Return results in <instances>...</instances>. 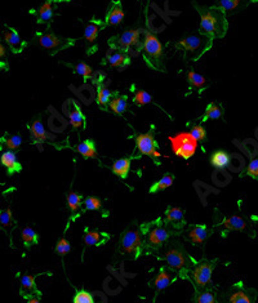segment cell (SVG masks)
<instances>
[{
    "instance_id": "cell-37",
    "label": "cell",
    "mask_w": 258,
    "mask_h": 303,
    "mask_svg": "<svg viewBox=\"0 0 258 303\" xmlns=\"http://www.w3.org/2000/svg\"><path fill=\"white\" fill-rule=\"evenodd\" d=\"M195 303H218L213 291L208 288L197 289Z\"/></svg>"
},
{
    "instance_id": "cell-35",
    "label": "cell",
    "mask_w": 258,
    "mask_h": 303,
    "mask_svg": "<svg viewBox=\"0 0 258 303\" xmlns=\"http://www.w3.org/2000/svg\"><path fill=\"white\" fill-rule=\"evenodd\" d=\"M84 205V200H83V196L78 193H74L70 191L68 194V207L70 209V212L73 213L74 218L77 216H79L78 213L80 212V208Z\"/></svg>"
},
{
    "instance_id": "cell-49",
    "label": "cell",
    "mask_w": 258,
    "mask_h": 303,
    "mask_svg": "<svg viewBox=\"0 0 258 303\" xmlns=\"http://www.w3.org/2000/svg\"><path fill=\"white\" fill-rule=\"evenodd\" d=\"M26 303H40V299H39V298H30L29 300H27Z\"/></svg>"
},
{
    "instance_id": "cell-20",
    "label": "cell",
    "mask_w": 258,
    "mask_h": 303,
    "mask_svg": "<svg viewBox=\"0 0 258 303\" xmlns=\"http://www.w3.org/2000/svg\"><path fill=\"white\" fill-rule=\"evenodd\" d=\"M103 29H106V25L103 21L97 20V18H92V20L89 21L84 31V40L87 41V44L91 47L89 49L94 50V48H96L94 43H96L97 36H98V34H100Z\"/></svg>"
},
{
    "instance_id": "cell-12",
    "label": "cell",
    "mask_w": 258,
    "mask_h": 303,
    "mask_svg": "<svg viewBox=\"0 0 258 303\" xmlns=\"http://www.w3.org/2000/svg\"><path fill=\"white\" fill-rule=\"evenodd\" d=\"M222 303H255V290L246 288L243 283H236L227 290Z\"/></svg>"
},
{
    "instance_id": "cell-18",
    "label": "cell",
    "mask_w": 258,
    "mask_h": 303,
    "mask_svg": "<svg viewBox=\"0 0 258 303\" xmlns=\"http://www.w3.org/2000/svg\"><path fill=\"white\" fill-rule=\"evenodd\" d=\"M213 231L207 226V224H192L188 227L187 240L192 243L194 245H202L207 241Z\"/></svg>"
},
{
    "instance_id": "cell-17",
    "label": "cell",
    "mask_w": 258,
    "mask_h": 303,
    "mask_svg": "<svg viewBox=\"0 0 258 303\" xmlns=\"http://www.w3.org/2000/svg\"><path fill=\"white\" fill-rule=\"evenodd\" d=\"M66 115L69 116L70 124L74 129H80L85 127V116L82 107L74 99H69L66 105Z\"/></svg>"
},
{
    "instance_id": "cell-47",
    "label": "cell",
    "mask_w": 258,
    "mask_h": 303,
    "mask_svg": "<svg viewBox=\"0 0 258 303\" xmlns=\"http://www.w3.org/2000/svg\"><path fill=\"white\" fill-rule=\"evenodd\" d=\"M246 175L253 179H258V159H253L246 166Z\"/></svg>"
},
{
    "instance_id": "cell-33",
    "label": "cell",
    "mask_w": 258,
    "mask_h": 303,
    "mask_svg": "<svg viewBox=\"0 0 258 303\" xmlns=\"http://www.w3.org/2000/svg\"><path fill=\"white\" fill-rule=\"evenodd\" d=\"M187 83L190 89H195L198 92H203L207 88L206 78L192 70L187 73Z\"/></svg>"
},
{
    "instance_id": "cell-7",
    "label": "cell",
    "mask_w": 258,
    "mask_h": 303,
    "mask_svg": "<svg viewBox=\"0 0 258 303\" xmlns=\"http://www.w3.org/2000/svg\"><path fill=\"white\" fill-rule=\"evenodd\" d=\"M168 140L170 142L173 154L183 160L192 158L197 152L198 143H199L190 132H179L176 136H170Z\"/></svg>"
},
{
    "instance_id": "cell-27",
    "label": "cell",
    "mask_w": 258,
    "mask_h": 303,
    "mask_svg": "<svg viewBox=\"0 0 258 303\" xmlns=\"http://www.w3.org/2000/svg\"><path fill=\"white\" fill-rule=\"evenodd\" d=\"M126 106H128V97L125 94H120L119 92H114V96H112L111 101L109 103L110 110L114 114L121 116L126 111Z\"/></svg>"
},
{
    "instance_id": "cell-44",
    "label": "cell",
    "mask_w": 258,
    "mask_h": 303,
    "mask_svg": "<svg viewBox=\"0 0 258 303\" xmlns=\"http://www.w3.org/2000/svg\"><path fill=\"white\" fill-rule=\"evenodd\" d=\"M85 210H100L102 208V201L96 196H88L84 199Z\"/></svg>"
},
{
    "instance_id": "cell-21",
    "label": "cell",
    "mask_w": 258,
    "mask_h": 303,
    "mask_svg": "<svg viewBox=\"0 0 258 303\" xmlns=\"http://www.w3.org/2000/svg\"><path fill=\"white\" fill-rule=\"evenodd\" d=\"M93 82L94 84L97 85V98H96L97 105L100 106L102 110H107V106H109L114 93H112L109 88H107V85L102 82V76H100L98 79L93 80Z\"/></svg>"
},
{
    "instance_id": "cell-9",
    "label": "cell",
    "mask_w": 258,
    "mask_h": 303,
    "mask_svg": "<svg viewBox=\"0 0 258 303\" xmlns=\"http://www.w3.org/2000/svg\"><path fill=\"white\" fill-rule=\"evenodd\" d=\"M217 265V260L214 261H200L195 263L190 272L188 279L192 281L195 290L197 289L208 288V285L212 281V274H213L214 268Z\"/></svg>"
},
{
    "instance_id": "cell-48",
    "label": "cell",
    "mask_w": 258,
    "mask_h": 303,
    "mask_svg": "<svg viewBox=\"0 0 258 303\" xmlns=\"http://www.w3.org/2000/svg\"><path fill=\"white\" fill-rule=\"evenodd\" d=\"M6 57H7V49L3 44L0 43V59L6 58Z\"/></svg>"
},
{
    "instance_id": "cell-32",
    "label": "cell",
    "mask_w": 258,
    "mask_h": 303,
    "mask_svg": "<svg viewBox=\"0 0 258 303\" xmlns=\"http://www.w3.org/2000/svg\"><path fill=\"white\" fill-rule=\"evenodd\" d=\"M77 151L82 155L84 159H94L97 156V150H96V143L93 140H85L83 142H80L77 146Z\"/></svg>"
},
{
    "instance_id": "cell-45",
    "label": "cell",
    "mask_w": 258,
    "mask_h": 303,
    "mask_svg": "<svg viewBox=\"0 0 258 303\" xmlns=\"http://www.w3.org/2000/svg\"><path fill=\"white\" fill-rule=\"evenodd\" d=\"M71 251V245L70 241L68 239H64V237H61V239L57 241L56 245V252L61 256H66L68 253H70Z\"/></svg>"
},
{
    "instance_id": "cell-30",
    "label": "cell",
    "mask_w": 258,
    "mask_h": 303,
    "mask_svg": "<svg viewBox=\"0 0 258 303\" xmlns=\"http://www.w3.org/2000/svg\"><path fill=\"white\" fill-rule=\"evenodd\" d=\"M253 0H217V6L225 9L226 13H232L238 9L244 8Z\"/></svg>"
},
{
    "instance_id": "cell-8",
    "label": "cell",
    "mask_w": 258,
    "mask_h": 303,
    "mask_svg": "<svg viewBox=\"0 0 258 303\" xmlns=\"http://www.w3.org/2000/svg\"><path fill=\"white\" fill-rule=\"evenodd\" d=\"M142 248H144V236L141 228L132 227L124 231L120 239L121 253L126 254L132 260H137L142 254Z\"/></svg>"
},
{
    "instance_id": "cell-34",
    "label": "cell",
    "mask_w": 258,
    "mask_h": 303,
    "mask_svg": "<svg viewBox=\"0 0 258 303\" xmlns=\"http://www.w3.org/2000/svg\"><path fill=\"white\" fill-rule=\"evenodd\" d=\"M223 116V107L218 102H212L207 106L204 115L202 117V123H206L207 120H217Z\"/></svg>"
},
{
    "instance_id": "cell-39",
    "label": "cell",
    "mask_w": 258,
    "mask_h": 303,
    "mask_svg": "<svg viewBox=\"0 0 258 303\" xmlns=\"http://www.w3.org/2000/svg\"><path fill=\"white\" fill-rule=\"evenodd\" d=\"M21 236H22V241H24L26 248H30V247L39 243L38 232L31 227H25L24 230H22V235H21Z\"/></svg>"
},
{
    "instance_id": "cell-16",
    "label": "cell",
    "mask_w": 258,
    "mask_h": 303,
    "mask_svg": "<svg viewBox=\"0 0 258 303\" xmlns=\"http://www.w3.org/2000/svg\"><path fill=\"white\" fill-rule=\"evenodd\" d=\"M124 20V11L123 6H121L120 0H111L107 7L105 16V22L106 27L107 26H117L120 25Z\"/></svg>"
},
{
    "instance_id": "cell-15",
    "label": "cell",
    "mask_w": 258,
    "mask_h": 303,
    "mask_svg": "<svg viewBox=\"0 0 258 303\" xmlns=\"http://www.w3.org/2000/svg\"><path fill=\"white\" fill-rule=\"evenodd\" d=\"M177 277H178V275L173 270H170L169 267H161L158 276L153 281V288L155 290V298L158 297L160 291L165 290L168 286H170V284H173Z\"/></svg>"
},
{
    "instance_id": "cell-38",
    "label": "cell",
    "mask_w": 258,
    "mask_h": 303,
    "mask_svg": "<svg viewBox=\"0 0 258 303\" xmlns=\"http://www.w3.org/2000/svg\"><path fill=\"white\" fill-rule=\"evenodd\" d=\"M4 145L8 149V151H15L18 150L22 145V137L18 134H13V136H4L0 140V146Z\"/></svg>"
},
{
    "instance_id": "cell-3",
    "label": "cell",
    "mask_w": 258,
    "mask_h": 303,
    "mask_svg": "<svg viewBox=\"0 0 258 303\" xmlns=\"http://www.w3.org/2000/svg\"><path fill=\"white\" fill-rule=\"evenodd\" d=\"M141 54L144 61L146 62L150 69L155 71H165L164 69V52L163 44L158 39L155 34L150 31H145V39L142 43Z\"/></svg>"
},
{
    "instance_id": "cell-50",
    "label": "cell",
    "mask_w": 258,
    "mask_h": 303,
    "mask_svg": "<svg viewBox=\"0 0 258 303\" xmlns=\"http://www.w3.org/2000/svg\"><path fill=\"white\" fill-rule=\"evenodd\" d=\"M54 3L58 4V3H68V2H71V0H53Z\"/></svg>"
},
{
    "instance_id": "cell-6",
    "label": "cell",
    "mask_w": 258,
    "mask_h": 303,
    "mask_svg": "<svg viewBox=\"0 0 258 303\" xmlns=\"http://www.w3.org/2000/svg\"><path fill=\"white\" fill-rule=\"evenodd\" d=\"M140 36H141V30H126L119 35L110 38L107 44H109L110 49L124 53H129L132 49H135L136 53H138L141 52L142 43H144V41L140 40Z\"/></svg>"
},
{
    "instance_id": "cell-26",
    "label": "cell",
    "mask_w": 258,
    "mask_h": 303,
    "mask_svg": "<svg viewBox=\"0 0 258 303\" xmlns=\"http://www.w3.org/2000/svg\"><path fill=\"white\" fill-rule=\"evenodd\" d=\"M0 163L6 166L7 172L9 175L15 174V173H20L22 170V165L18 161L17 156L13 151H6L0 156Z\"/></svg>"
},
{
    "instance_id": "cell-5",
    "label": "cell",
    "mask_w": 258,
    "mask_h": 303,
    "mask_svg": "<svg viewBox=\"0 0 258 303\" xmlns=\"http://www.w3.org/2000/svg\"><path fill=\"white\" fill-rule=\"evenodd\" d=\"M213 45V40L207 38L206 35H194L186 36L185 39L179 40L176 44V48L178 50H182L185 59H191V61H198L202 55L206 54Z\"/></svg>"
},
{
    "instance_id": "cell-22",
    "label": "cell",
    "mask_w": 258,
    "mask_h": 303,
    "mask_svg": "<svg viewBox=\"0 0 258 303\" xmlns=\"http://www.w3.org/2000/svg\"><path fill=\"white\" fill-rule=\"evenodd\" d=\"M4 39H6L7 44H8L9 49L12 50L13 53H21L24 50V48L26 47V43L22 40L17 30H15L13 27L7 26V30L4 31Z\"/></svg>"
},
{
    "instance_id": "cell-11",
    "label": "cell",
    "mask_w": 258,
    "mask_h": 303,
    "mask_svg": "<svg viewBox=\"0 0 258 303\" xmlns=\"http://www.w3.org/2000/svg\"><path fill=\"white\" fill-rule=\"evenodd\" d=\"M136 149L140 151L141 155H146V156L153 159L156 165L160 164L159 159L161 158V154L158 150V143H156L153 131L136 136Z\"/></svg>"
},
{
    "instance_id": "cell-42",
    "label": "cell",
    "mask_w": 258,
    "mask_h": 303,
    "mask_svg": "<svg viewBox=\"0 0 258 303\" xmlns=\"http://www.w3.org/2000/svg\"><path fill=\"white\" fill-rule=\"evenodd\" d=\"M13 223H15V219H13L12 210L7 208L4 210H0V224L3 226L4 228L12 227Z\"/></svg>"
},
{
    "instance_id": "cell-43",
    "label": "cell",
    "mask_w": 258,
    "mask_h": 303,
    "mask_svg": "<svg viewBox=\"0 0 258 303\" xmlns=\"http://www.w3.org/2000/svg\"><path fill=\"white\" fill-rule=\"evenodd\" d=\"M73 303H94V298L89 291L80 289V290H78L75 293Z\"/></svg>"
},
{
    "instance_id": "cell-25",
    "label": "cell",
    "mask_w": 258,
    "mask_h": 303,
    "mask_svg": "<svg viewBox=\"0 0 258 303\" xmlns=\"http://www.w3.org/2000/svg\"><path fill=\"white\" fill-rule=\"evenodd\" d=\"M30 134H31L32 143H35V145H41V143H44L48 138H52V136H49V134L45 132V128L40 119L34 120V122L30 124Z\"/></svg>"
},
{
    "instance_id": "cell-14",
    "label": "cell",
    "mask_w": 258,
    "mask_h": 303,
    "mask_svg": "<svg viewBox=\"0 0 258 303\" xmlns=\"http://www.w3.org/2000/svg\"><path fill=\"white\" fill-rule=\"evenodd\" d=\"M101 64H102L103 66L114 67V69L123 71L131 65V55H129V53L110 49L109 52L106 53L105 58L102 59Z\"/></svg>"
},
{
    "instance_id": "cell-41",
    "label": "cell",
    "mask_w": 258,
    "mask_h": 303,
    "mask_svg": "<svg viewBox=\"0 0 258 303\" xmlns=\"http://www.w3.org/2000/svg\"><path fill=\"white\" fill-rule=\"evenodd\" d=\"M74 70L78 75H80L83 78L84 82H88L93 78V70H92V67L89 66L88 64H85V62H79L78 65L74 66Z\"/></svg>"
},
{
    "instance_id": "cell-13",
    "label": "cell",
    "mask_w": 258,
    "mask_h": 303,
    "mask_svg": "<svg viewBox=\"0 0 258 303\" xmlns=\"http://www.w3.org/2000/svg\"><path fill=\"white\" fill-rule=\"evenodd\" d=\"M163 219L174 232H181L186 226L185 210L178 207H168Z\"/></svg>"
},
{
    "instance_id": "cell-46",
    "label": "cell",
    "mask_w": 258,
    "mask_h": 303,
    "mask_svg": "<svg viewBox=\"0 0 258 303\" xmlns=\"http://www.w3.org/2000/svg\"><path fill=\"white\" fill-rule=\"evenodd\" d=\"M190 133L192 134L194 138H195L198 142H203V141H206L207 138L206 128H204L203 126H194L192 128H191Z\"/></svg>"
},
{
    "instance_id": "cell-1",
    "label": "cell",
    "mask_w": 258,
    "mask_h": 303,
    "mask_svg": "<svg viewBox=\"0 0 258 303\" xmlns=\"http://www.w3.org/2000/svg\"><path fill=\"white\" fill-rule=\"evenodd\" d=\"M192 4L200 16V34L206 35L212 40L222 39L229 29L227 16H226L227 13L225 12V9L218 6H199L195 2Z\"/></svg>"
},
{
    "instance_id": "cell-36",
    "label": "cell",
    "mask_w": 258,
    "mask_h": 303,
    "mask_svg": "<svg viewBox=\"0 0 258 303\" xmlns=\"http://www.w3.org/2000/svg\"><path fill=\"white\" fill-rule=\"evenodd\" d=\"M211 164L217 169H223L230 164V155L226 151L218 150L211 156Z\"/></svg>"
},
{
    "instance_id": "cell-29",
    "label": "cell",
    "mask_w": 258,
    "mask_h": 303,
    "mask_svg": "<svg viewBox=\"0 0 258 303\" xmlns=\"http://www.w3.org/2000/svg\"><path fill=\"white\" fill-rule=\"evenodd\" d=\"M133 158H121L114 161L111 165V170L115 175H117L121 179H125L131 170V164H132Z\"/></svg>"
},
{
    "instance_id": "cell-19",
    "label": "cell",
    "mask_w": 258,
    "mask_h": 303,
    "mask_svg": "<svg viewBox=\"0 0 258 303\" xmlns=\"http://www.w3.org/2000/svg\"><path fill=\"white\" fill-rule=\"evenodd\" d=\"M216 226L222 227V231H221L222 236H226V233L230 232V231H244L248 227L245 219H243L239 216L223 217V218H221L220 222H216Z\"/></svg>"
},
{
    "instance_id": "cell-24",
    "label": "cell",
    "mask_w": 258,
    "mask_h": 303,
    "mask_svg": "<svg viewBox=\"0 0 258 303\" xmlns=\"http://www.w3.org/2000/svg\"><path fill=\"white\" fill-rule=\"evenodd\" d=\"M56 7L57 4L54 3L53 0H47V2L36 11V16H38V17H36V24H49L50 21L53 20L54 12H56Z\"/></svg>"
},
{
    "instance_id": "cell-23",
    "label": "cell",
    "mask_w": 258,
    "mask_h": 303,
    "mask_svg": "<svg viewBox=\"0 0 258 303\" xmlns=\"http://www.w3.org/2000/svg\"><path fill=\"white\" fill-rule=\"evenodd\" d=\"M110 240V235L97 230H85L83 241L87 247H101Z\"/></svg>"
},
{
    "instance_id": "cell-40",
    "label": "cell",
    "mask_w": 258,
    "mask_h": 303,
    "mask_svg": "<svg viewBox=\"0 0 258 303\" xmlns=\"http://www.w3.org/2000/svg\"><path fill=\"white\" fill-rule=\"evenodd\" d=\"M133 102H135V105L140 106V107H142V106L145 105H149V103H153V97L150 96L149 93H147L146 91H144V89H136L135 91V96H133Z\"/></svg>"
},
{
    "instance_id": "cell-2",
    "label": "cell",
    "mask_w": 258,
    "mask_h": 303,
    "mask_svg": "<svg viewBox=\"0 0 258 303\" xmlns=\"http://www.w3.org/2000/svg\"><path fill=\"white\" fill-rule=\"evenodd\" d=\"M141 232L144 236V248L147 251H158L174 232L172 228L165 224L163 218H156L151 222L141 224Z\"/></svg>"
},
{
    "instance_id": "cell-10",
    "label": "cell",
    "mask_w": 258,
    "mask_h": 303,
    "mask_svg": "<svg viewBox=\"0 0 258 303\" xmlns=\"http://www.w3.org/2000/svg\"><path fill=\"white\" fill-rule=\"evenodd\" d=\"M35 39H38V43L41 48L49 50L50 54L74 47L77 43L75 39L61 38V36L54 35L52 32H38L35 35Z\"/></svg>"
},
{
    "instance_id": "cell-4",
    "label": "cell",
    "mask_w": 258,
    "mask_h": 303,
    "mask_svg": "<svg viewBox=\"0 0 258 303\" xmlns=\"http://www.w3.org/2000/svg\"><path fill=\"white\" fill-rule=\"evenodd\" d=\"M163 260L167 262L168 267L173 270L182 279L190 277L191 270L197 263V261L194 260L191 256H188L187 252L182 247H179L178 244H174L172 248L168 249L167 253L163 257Z\"/></svg>"
},
{
    "instance_id": "cell-31",
    "label": "cell",
    "mask_w": 258,
    "mask_h": 303,
    "mask_svg": "<svg viewBox=\"0 0 258 303\" xmlns=\"http://www.w3.org/2000/svg\"><path fill=\"white\" fill-rule=\"evenodd\" d=\"M173 182H174V175L172 174V173H165L159 181L154 182V184L151 185L149 193L156 194V193H160V191H164V190L169 189V187L173 185Z\"/></svg>"
},
{
    "instance_id": "cell-28",
    "label": "cell",
    "mask_w": 258,
    "mask_h": 303,
    "mask_svg": "<svg viewBox=\"0 0 258 303\" xmlns=\"http://www.w3.org/2000/svg\"><path fill=\"white\" fill-rule=\"evenodd\" d=\"M21 293L25 298H32V295L38 294L40 297V293H39L38 288H36L35 284V277L32 275H25L21 280Z\"/></svg>"
}]
</instances>
